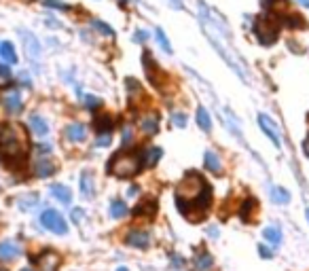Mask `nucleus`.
Wrapping results in <instances>:
<instances>
[{
  "label": "nucleus",
  "instance_id": "1",
  "mask_svg": "<svg viewBox=\"0 0 309 271\" xmlns=\"http://www.w3.org/2000/svg\"><path fill=\"white\" fill-rule=\"evenodd\" d=\"M212 200V189L199 174H186L182 183L176 187V204L184 216L199 219L208 210Z\"/></svg>",
  "mask_w": 309,
  "mask_h": 271
},
{
  "label": "nucleus",
  "instance_id": "2",
  "mask_svg": "<svg viewBox=\"0 0 309 271\" xmlns=\"http://www.w3.org/2000/svg\"><path fill=\"white\" fill-rule=\"evenodd\" d=\"M28 136L20 123H7L0 130V159L7 166H20L28 155Z\"/></svg>",
  "mask_w": 309,
  "mask_h": 271
},
{
  "label": "nucleus",
  "instance_id": "3",
  "mask_svg": "<svg viewBox=\"0 0 309 271\" xmlns=\"http://www.w3.org/2000/svg\"><path fill=\"white\" fill-rule=\"evenodd\" d=\"M108 172L117 178H131L133 174H138L142 168V161L136 153H121L112 155V159L108 161Z\"/></svg>",
  "mask_w": 309,
  "mask_h": 271
},
{
  "label": "nucleus",
  "instance_id": "4",
  "mask_svg": "<svg viewBox=\"0 0 309 271\" xmlns=\"http://www.w3.org/2000/svg\"><path fill=\"white\" fill-rule=\"evenodd\" d=\"M278 32H280V26H278V22L273 20L271 15L256 17L254 34H256V39H259L261 45H273V43L278 41Z\"/></svg>",
  "mask_w": 309,
  "mask_h": 271
},
{
  "label": "nucleus",
  "instance_id": "5",
  "mask_svg": "<svg viewBox=\"0 0 309 271\" xmlns=\"http://www.w3.org/2000/svg\"><path fill=\"white\" fill-rule=\"evenodd\" d=\"M41 225L47 231L55 233V236H66V233H68V223L64 221V216L57 210H53V208H49V210H45L41 214Z\"/></svg>",
  "mask_w": 309,
  "mask_h": 271
},
{
  "label": "nucleus",
  "instance_id": "6",
  "mask_svg": "<svg viewBox=\"0 0 309 271\" xmlns=\"http://www.w3.org/2000/svg\"><path fill=\"white\" fill-rule=\"evenodd\" d=\"M20 36H22V43H24V49H26V56H28V60L30 62H38L41 60V43L36 41V36H34L32 32H28V30H20Z\"/></svg>",
  "mask_w": 309,
  "mask_h": 271
},
{
  "label": "nucleus",
  "instance_id": "7",
  "mask_svg": "<svg viewBox=\"0 0 309 271\" xmlns=\"http://www.w3.org/2000/svg\"><path fill=\"white\" fill-rule=\"evenodd\" d=\"M259 125H261V130L265 132V136L280 149V147H282V138H280V130H278V125L273 123V119L267 117L265 113H261V115H259Z\"/></svg>",
  "mask_w": 309,
  "mask_h": 271
},
{
  "label": "nucleus",
  "instance_id": "8",
  "mask_svg": "<svg viewBox=\"0 0 309 271\" xmlns=\"http://www.w3.org/2000/svg\"><path fill=\"white\" fill-rule=\"evenodd\" d=\"M34 261H36V265H38L41 271H57L60 263H62L60 255H57V252H53V250H45L43 255H38Z\"/></svg>",
  "mask_w": 309,
  "mask_h": 271
},
{
  "label": "nucleus",
  "instance_id": "9",
  "mask_svg": "<svg viewBox=\"0 0 309 271\" xmlns=\"http://www.w3.org/2000/svg\"><path fill=\"white\" fill-rule=\"evenodd\" d=\"M125 244L131 246V248H140V250H146L150 246V236L142 229H131L127 236H125Z\"/></svg>",
  "mask_w": 309,
  "mask_h": 271
},
{
  "label": "nucleus",
  "instance_id": "10",
  "mask_svg": "<svg viewBox=\"0 0 309 271\" xmlns=\"http://www.w3.org/2000/svg\"><path fill=\"white\" fill-rule=\"evenodd\" d=\"M64 136H66L68 142L79 144V142H83L85 138H87V128H85L83 123H70V125H66Z\"/></svg>",
  "mask_w": 309,
  "mask_h": 271
},
{
  "label": "nucleus",
  "instance_id": "11",
  "mask_svg": "<svg viewBox=\"0 0 309 271\" xmlns=\"http://www.w3.org/2000/svg\"><path fill=\"white\" fill-rule=\"evenodd\" d=\"M5 108L11 113V115H17V113H22V108H24V102H22V94H20V89H13V92H9L3 100Z\"/></svg>",
  "mask_w": 309,
  "mask_h": 271
},
{
  "label": "nucleus",
  "instance_id": "12",
  "mask_svg": "<svg viewBox=\"0 0 309 271\" xmlns=\"http://www.w3.org/2000/svg\"><path fill=\"white\" fill-rule=\"evenodd\" d=\"M140 130L146 136H154V134H157L159 132V117H157V113H146L140 119Z\"/></svg>",
  "mask_w": 309,
  "mask_h": 271
},
{
  "label": "nucleus",
  "instance_id": "13",
  "mask_svg": "<svg viewBox=\"0 0 309 271\" xmlns=\"http://www.w3.org/2000/svg\"><path fill=\"white\" fill-rule=\"evenodd\" d=\"M20 255H22V248L17 246L15 242H11V240L0 242V259H3V261H13Z\"/></svg>",
  "mask_w": 309,
  "mask_h": 271
},
{
  "label": "nucleus",
  "instance_id": "14",
  "mask_svg": "<svg viewBox=\"0 0 309 271\" xmlns=\"http://www.w3.org/2000/svg\"><path fill=\"white\" fill-rule=\"evenodd\" d=\"M55 172V166H53V161H49L47 157H41L36 159V164H34V174L41 176V178H47Z\"/></svg>",
  "mask_w": 309,
  "mask_h": 271
},
{
  "label": "nucleus",
  "instance_id": "15",
  "mask_svg": "<svg viewBox=\"0 0 309 271\" xmlns=\"http://www.w3.org/2000/svg\"><path fill=\"white\" fill-rule=\"evenodd\" d=\"M161 159V149L159 147H148L144 153H140V161L144 168H152Z\"/></svg>",
  "mask_w": 309,
  "mask_h": 271
},
{
  "label": "nucleus",
  "instance_id": "16",
  "mask_svg": "<svg viewBox=\"0 0 309 271\" xmlns=\"http://www.w3.org/2000/svg\"><path fill=\"white\" fill-rule=\"evenodd\" d=\"M17 53L9 41H0V64H15Z\"/></svg>",
  "mask_w": 309,
  "mask_h": 271
},
{
  "label": "nucleus",
  "instance_id": "17",
  "mask_svg": "<svg viewBox=\"0 0 309 271\" xmlns=\"http://www.w3.org/2000/svg\"><path fill=\"white\" fill-rule=\"evenodd\" d=\"M203 166L212 174H220V170H222V164H220V159H218V155L214 151H205L203 153Z\"/></svg>",
  "mask_w": 309,
  "mask_h": 271
},
{
  "label": "nucleus",
  "instance_id": "18",
  "mask_svg": "<svg viewBox=\"0 0 309 271\" xmlns=\"http://www.w3.org/2000/svg\"><path fill=\"white\" fill-rule=\"evenodd\" d=\"M154 212H157V202H152V200L142 202L140 206H136V210H133V214L140 216V219H152Z\"/></svg>",
  "mask_w": 309,
  "mask_h": 271
},
{
  "label": "nucleus",
  "instance_id": "19",
  "mask_svg": "<svg viewBox=\"0 0 309 271\" xmlns=\"http://www.w3.org/2000/svg\"><path fill=\"white\" fill-rule=\"evenodd\" d=\"M30 128H32V132L36 134L38 138H45L49 134V125H47V121L41 115H32L30 117Z\"/></svg>",
  "mask_w": 309,
  "mask_h": 271
},
{
  "label": "nucleus",
  "instance_id": "20",
  "mask_svg": "<svg viewBox=\"0 0 309 271\" xmlns=\"http://www.w3.org/2000/svg\"><path fill=\"white\" fill-rule=\"evenodd\" d=\"M93 174L91 172H83L81 174V195L87 197V200H91L93 197Z\"/></svg>",
  "mask_w": 309,
  "mask_h": 271
},
{
  "label": "nucleus",
  "instance_id": "21",
  "mask_svg": "<svg viewBox=\"0 0 309 271\" xmlns=\"http://www.w3.org/2000/svg\"><path fill=\"white\" fill-rule=\"evenodd\" d=\"M51 195H53L55 200H60L62 204H66V206H70V202H72V193L66 185H53L51 187Z\"/></svg>",
  "mask_w": 309,
  "mask_h": 271
},
{
  "label": "nucleus",
  "instance_id": "22",
  "mask_svg": "<svg viewBox=\"0 0 309 271\" xmlns=\"http://www.w3.org/2000/svg\"><path fill=\"white\" fill-rule=\"evenodd\" d=\"M197 125L205 132V134H210L212 132V119H210V113L205 111V106H199L197 108Z\"/></svg>",
  "mask_w": 309,
  "mask_h": 271
},
{
  "label": "nucleus",
  "instance_id": "23",
  "mask_svg": "<svg viewBox=\"0 0 309 271\" xmlns=\"http://www.w3.org/2000/svg\"><path fill=\"white\" fill-rule=\"evenodd\" d=\"M269 195H271V200L273 204H280V206H286L290 202V193L284 189V187H271L269 189Z\"/></svg>",
  "mask_w": 309,
  "mask_h": 271
},
{
  "label": "nucleus",
  "instance_id": "24",
  "mask_svg": "<svg viewBox=\"0 0 309 271\" xmlns=\"http://www.w3.org/2000/svg\"><path fill=\"white\" fill-rule=\"evenodd\" d=\"M263 238H265L269 244H273V246H280V244H282V231H280V227L271 225V227H267V229L263 231Z\"/></svg>",
  "mask_w": 309,
  "mask_h": 271
},
{
  "label": "nucleus",
  "instance_id": "25",
  "mask_svg": "<svg viewBox=\"0 0 309 271\" xmlns=\"http://www.w3.org/2000/svg\"><path fill=\"white\" fill-rule=\"evenodd\" d=\"M17 206H20L22 210H32L34 206H38V195H36V193L22 195L20 200H17Z\"/></svg>",
  "mask_w": 309,
  "mask_h": 271
},
{
  "label": "nucleus",
  "instance_id": "26",
  "mask_svg": "<svg viewBox=\"0 0 309 271\" xmlns=\"http://www.w3.org/2000/svg\"><path fill=\"white\" fill-rule=\"evenodd\" d=\"M195 265H197L199 271H208L214 265V259H212L210 252H201V255L195 257Z\"/></svg>",
  "mask_w": 309,
  "mask_h": 271
},
{
  "label": "nucleus",
  "instance_id": "27",
  "mask_svg": "<svg viewBox=\"0 0 309 271\" xmlns=\"http://www.w3.org/2000/svg\"><path fill=\"white\" fill-rule=\"evenodd\" d=\"M125 214H127V206H125V202L114 200V202L110 204V216H112V219H123Z\"/></svg>",
  "mask_w": 309,
  "mask_h": 271
},
{
  "label": "nucleus",
  "instance_id": "28",
  "mask_svg": "<svg viewBox=\"0 0 309 271\" xmlns=\"http://www.w3.org/2000/svg\"><path fill=\"white\" fill-rule=\"evenodd\" d=\"M256 208V202L252 200V197H248V200L242 204V210H239V216H242V221H250V212Z\"/></svg>",
  "mask_w": 309,
  "mask_h": 271
},
{
  "label": "nucleus",
  "instance_id": "29",
  "mask_svg": "<svg viewBox=\"0 0 309 271\" xmlns=\"http://www.w3.org/2000/svg\"><path fill=\"white\" fill-rule=\"evenodd\" d=\"M154 39H157V43L161 45V49H163L165 53H171V43L167 41V36H165V32H163L161 28L154 30Z\"/></svg>",
  "mask_w": 309,
  "mask_h": 271
},
{
  "label": "nucleus",
  "instance_id": "30",
  "mask_svg": "<svg viewBox=\"0 0 309 271\" xmlns=\"http://www.w3.org/2000/svg\"><path fill=\"white\" fill-rule=\"evenodd\" d=\"M95 128H98V132L100 134H110V128H112V121H110V117H98V121H95Z\"/></svg>",
  "mask_w": 309,
  "mask_h": 271
},
{
  "label": "nucleus",
  "instance_id": "31",
  "mask_svg": "<svg viewBox=\"0 0 309 271\" xmlns=\"http://www.w3.org/2000/svg\"><path fill=\"white\" fill-rule=\"evenodd\" d=\"M93 24V28H98L102 34H106V36H114V30L108 26V24H104V22H100V20H93L91 22Z\"/></svg>",
  "mask_w": 309,
  "mask_h": 271
},
{
  "label": "nucleus",
  "instance_id": "32",
  "mask_svg": "<svg viewBox=\"0 0 309 271\" xmlns=\"http://www.w3.org/2000/svg\"><path fill=\"white\" fill-rule=\"evenodd\" d=\"M83 104H85V108H89V111H93V108H98L100 104H102V100L100 98H95V96H85L83 98Z\"/></svg>",
  "mask_w": 309,
  "mask_h": 271
},
{
  "label": "nucleus",
  "instance_id": "33",
  "mask_svg": "<svg viewBox=\"0 0 309 271\" xmlns=\"http://www.w3.org/2000/svg\"><path fill=\"white\" fill-rule=\"evenodd\" d=\"M171 123H174L176 128H186V115H182V113H171Z\"/></svg>",
  "mask_w": 309,
  "mask_h": 271
},
{
  "label": "nucleus",
  "instance_id": "34",
  "mask_svg": "<svg viewBox=\"0 0 309 271\" xmlns=\"http://www.w3.org/2000/svg\"><path fill=\"white\" fill-rule=\"evenodd\" d=\"M110 134L106 132V134H100V138L95 140V144H98V147H108V144H110Z\"/></svg>",
  "mask_w": 309,
  "mask_h": 271
},
{
  "label": "nucleus",
  "instance_id": "35",
  "mask_svg": "<svg viewBox=\"0 0 309 271\" xmlns=\"http://www.w3.org/2000/svg\"><path fill=\"white\" fill-rule=\"evenodd\" d=\"M45 7H49V9H68L64 3H60V0H45Z\"/></svg>",
  "mask_w": 309,
  "mask_h": 271
},
{
  "label": "nucleus",
  "instance_id": "36",
  "mask_svg": "<svg viewBox=\"0 0 309 271\" xmlns=\"http://www.w3.org/2000/svg\"><path fill=\"white\" fill-rule=\"evenodd\" d=\"M83 214H85V212H83L81 208H74V210H72V223H74V225H81Z\"/></svg>",
  "mask_w": 309,
  "mask_h": 271
},
{
  "label": "nucleus",
  "instance_id": "37",
  "mask_svg": "<svg viewBox=\"0 0 309 271\" xmlns=\"http://www.w3.org/2000/svg\"><path fill=\"white\" fill-rule=\"evenodd\" d=\"M0 77H3V79H9V77H11V68H9V64H0Z\"/></svg>",
  "mask_w": 309,
  "mask_h": 271
},
{
  "label": "nucleus",
  "instance_id": "38",
  "mask_svg": "<svg viewBox=\"0 0 309 271\" xmlns=\"http://www.w3.org/2000/svg\"><path fill=\"white\" fill-rule=\"evenodd\" d=\"M259 252H261L263 259H273V252H271L267 246H259Z\"/></svg>",
  "mask_w": 309,
  "mask_h": 271
},
{
  "label": "nucleus",
  "instance_id": "39",
  "mask_svg": "<svg viewBox=\"0 0 309 271\" xmlns=\"http://www.w3.org/2000/svg\"><path fill=\"white\" fill-rule=\"evenodd\" d=\"M148 39V34L144 32V30H138V32H136V41H140V43H144Z\"/></svg>",
  "mask_w": 309,
  "mask_h": 271
},
{
  "label": "nucleus",
  "instance_id": "40",
  "mask_svg": "<svg viewBox=\"0 0 309 271\" xmlns=\"http://www.w3.org/2000/svg\"><path fill=\"white\" fill-rule=\"evenodd\" d=\"M129 142H131V130H125L123 132V147H127Z\"/></svg>",
  "mask_w": 309,
  "mask_h": 271
},
{
  "label": "nucleus",
  "instance_id": "41",
  "mask_svg": "<svg viewBox=\"0 0 309 271\" xmlns=\"http://www.w3.org/2000/svg\"><path fill=\"white\" fill-rule=\"evenodd\" d=\"M303 153L309 157V134H307V138H305V142H303Z\"/></svg>",
  "mask_w": 309,
  "mask_h": 271
},
{
  "label": "nucleus",
  "instance_id": "42",
  "mask_svg": "<svg viewBox=\"0 0 309 271\" xmlns=\"http://www.w3.org/2000/svg\"><path fill=\"white\" fill-rule=\"evenodd\" d=\"M299 3H301L303 7H309V0H299Z\"/></svg>",
  "mask_w": 309,
  "mask_h": 271
},
{
  "label": "nucleus",
  "instance_id": "43",
  "mask_svg": "<svg viewBox=\"0 0 309 271\" xmlns=\"http://www.w3.org/2000/svg\"><path fill=\"white\" fill-rule=\"evenodd\" d=\"M117 271H129V269H127V267H119Z\"/></svg>",
  "mask_w": 309,
  "mask_h": 271
},
{
  "label": "nucleus",
  "instance_id": "44",
  "mask_svg": "<svg viewBox=\"0 0 309 271\" xmlns=\"http://www.w3.org/2000/svg\"><path fill=\"white\" fill-rule=\"evenodd\" d=\"M305 216H307V223H309V208L305 210Z\"/></svg>",
  "mask_w": 309,
  "mask_h": 271
},
{
  "label": "nucleus",
  "instance_id": "45",
  "mask_svg": "<svg viewBox=\"0 0 309 271\" xmlns=\"http://www.w3.org/2000/svg\"><path fill=\"white\" fill-rule=\"evenodd\" d=\"M20 271H34V269H30V267H24V269H20Z\"/></svg>",
  "mask_w": 309,
  "mask_h": 271
},
{
  "label": "nucleus",
  "instance_id": "46",
  "mask_svg": "<svg viewBox=\"0 0 309 271\" xmlns=\"http://www.w3.org/2000/svg\"><path fill=\"white\" fill-rule=\"evenodd\" d=\"M0 271H7V269H5V267H3V265H0Z\"/></svg>",
  "mask_w": 309,
  "mask_h": 271
}]
</instances>
